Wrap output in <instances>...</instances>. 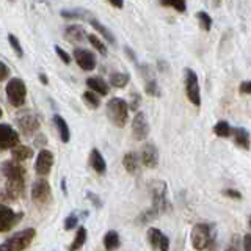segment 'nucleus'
<instances>
[{
    "mask_svg": "<svg viewBox=\"0 0 251 251\" xmlns=\"http://www.w3.org/2000/svg\"><path fill=\"white\" fill-rule=\"evenodd\" d=\"M239 90H240V93H243V94H251V82H250V80L242 82L240 86H239Z\"/></svg>",
    "mask_w": 251,
    "mask_h": 251,
    "instance_id": "obj_41",
    "label": "nucleus"
},
{
    "mask_svg": "<svg viewBox=\"0 0 251 251\" xmlns=\"http://www.w3.org/2000/svg\"><path fill=\"white\" fill-rule=\"evenodd\" d=\"M36 237V231L33 227H27L19 232L13 234L3 243H0V251H24L30 247V243Z\"/></svg>",
    "mask_w": 251,
    "mask_h": 251,
    "instance_id": "obj_4",
    "label": "nucleus"
},
{
    "mask_svg": "<svg viewBox=\"0 0 251 251\" xmlns=\"http://www.w3.org/2000/svg\"><path fill=\"white\" fill-rule=\"evenodd\" d=\"M86 196H88V198H91V200L94 201V204H96V207H100V206H102V201H100L94 193H90V192H88V193H86Z\"/></svg>",
    "mask_w": 251,
    "mask_h": 251,
    "instance_id": "obj_44",
    "label": "nucleus"
},
{
    "mask_svg": "<svg viewBox=\"0 0 251 251\" xmlns=\"http://www.w3.org/2000/svg\"><path fill=\"white\" fill-rule=\"evenodd\" d=\"M220 2H222V0H215V3H217V5H218Z\"/></svg>",
    "mask_w": 251,
    "mask_h": 251,
    "instance_id": "obj_48",
    "label": "nucleus"
},
{
    "mask_svg": "<svg viewBox=\"0 0 251 251\" xmlns=\"http://www.w3.org/2000/svg\"><path fill=\"white\" fill-rule=\"evenodd\" d=\"M192 245L195 250H214L217 248V231L214 225L196 223L192 227Z\"/></svg>",
    "mask_w": 251,
    "mask_h": 251,
    "instance_id": "obj_2",
    "label": "nucleus"
},
{
    "mask_svg": "<svg viewBox=\"0 0 251 251\" xmlns=\"http://www.w3.org/2000/svg\"><path fill=\"white\" fill-rule=\"evenodd\" d=\"M8 77H10V68L3 61H0V82H3Z\"/></svg>",
    "mask_w": 251,
    "mask_h": 251,
    "instance_id": "obj_39",
    "label": "nucleus"
},
{
    "mask_svg": "<svg viewBox=\"0 0 251 251\" xmlns=\"http://www.w3.org/2000/svg\"><path fill=\"white\" fill-rule=\"evenodd\" d=\"M138 159L146 168H157V165H159V149L154 143H146L141 148Z\"/></svg>",
    "mask_w": 251,
    "mask_h": 251,
    "instance_id": "obj_15",
    "label": "nucleus"
},
{
    "mask_svg": "<svg viewBox=\"0 0 251 251\" xmlns=\"http://www.w3.org/2000/svg\"><path fill=\"white\" fill-rule=\"evenodd\" d=\"M31 200L38 206H46L52 201V190L49 182L41 176V179H36L31 185Z\"/></svg>",
    "mask_w": 251,
    "mask_h": 251,
    "instance_id": "obj_9",
    "label": "nucleus"
},
{
    "mask_svg": "<svg viewBox=\"0 0 251 251\" xmlns=\"http://www.w3.org/2000/svg\"><path fill=\"white\" fill-rule=\"evenodd\" d=\"M105 112L108 120L115 124L116 127H124L127 124V118H129V104L121 98H113L107 102Z\"/></svg>",
    "mask_w": 251,
    "mask_h": 251,
    "instance_id": "obj_5",
    "label": "nucleus"
},
{
    "mask_svg": "<svg viewBox=\"0 0 251 251\" xmlns=\"http://www.w3.org/2000/svg\"><path fill=\"white\" fill-rule=\"evenodd\" d=\"M184 80H185V94L187 99L192 102L193 105H201V90L198 82V74L195 73L192 68L184 69Z\"/></svg>",
    "mask_w": 251,
    "mask_h": 251,
    "instance_id": "obj_7",
    "label": "nucleus"
},
{
    "mask_svg": "<svg viewBox=\"0 0 251 251\" xmlns=\"http://www.w3.org/2000/svg\"><path fill=\"white\" fill-rule=\"evenodd\" d=\"M214 132H215V135H218V137L227 138V137H231L232 127H231V124L227 123V121H218L214 126Z\"/></svg>",
    "mask_w": 251,
    "mask_h": 251,
    "instance_id": "obj_30",
    "label": "nucleus"
},
{
    "mask_svg": "<svg viewBox=\"0 0 251 251\" xmlns=\"http://www.w3.org/2000/svg\"><path fill=\"white\" fill-rule=\"evenodd\" d=\"M85 83L91 91L98 93L99 96H107L108 91H110L108 90V83L102 77H88Z\"/></svg>",
    "mask_w": 251,
    "mask_h": 251,
    "instance_id": "obj_18",
    "label": "nucleus"
},
{
    "mask_svg": "<svg viewBox=\"0 0 251 251\" xmlns=\"http://www.w3.org/2000/svg\"><path fill=\"white\" fill-rule=\"evenodd\" d=\"M53 49H55V53L58 55V58H60L63 63H65V65H69V63H71V57H69V53L63 50L60 46H55Z\"/></svg>",
    "mask_w": 251,
    "mask_h": 251,
    "instance_id": "obj_37",
    "label": "nucleus"
},
{
    "mask_svg": "<svg viewBox=\"0 0 251 251\" xmlns=\"http://www.w3.org/2000/svg\"><path fill=\"white\" fill-rule=\"evenodd\" d=\"M88 41H90V44L96 49L98 52H100L102 55H107V46L102 43V39L99 38V36H96V35H88Z\"/></svg>",
    "mask_w": 251,
    "mask_h": 251,
    "instance_id": "obj_32",
    "label": "nucleus"
},
{
    "mask_svg": "<svg viewBox=\"0 0 251 251\" xmlns=\"http://www.w3.org/2000/svg\"><path fill=\"white\" fill-rule=\"evenodd\" d=\"M149 187V193H151V200H152V206L151 210L154 217H159L163 212L170 210V200H168V185L163 180H152V182L148 184Z\"/></svg>",
    "mask_w": 251,
    "mask_h": 251,
    "instance_id": "obj_3",
    "label": "nucleus"
},
{
    "mask_svg": "<svg viewBox=\"0 0 251 251\" xmlns=\"http://www.w3.org/2000/svg\"><path fill=\"white\" fill-rule=\"evenodd\" d=\"M0 171L5 176V185L0 190V198L2 200H18L25 187V168L22 167L21 162L6 160L2 163Z\"/></svg>",
    "mask_w": 251,
    "mask_h": 251,
    "instance_id": "obj_1",
    "label": "nucleus"
},
{
    "mask_svg": "<svg viewBox=\"0 0 251 251\" xmlns=\"http://www.w3.org/2000/svg\"><path fill=\"white\" fill-rule=\"evenodd\" d=\"M47 145V138H46V135H43V133H39V135H36L35 137V146L36 148H44Z\"/></svg>",
    "mask_w": 251,
    "mask_h": 251,
    "instance_id": "obj_40",
    "label": "nucleus"
},
{
    "mask_svg": "<svg viewBox=\"0 0 251 251\" xmlns=\"http://www.w3.org/2000/svg\"><path fill=\"white\" fill-rule=\"evenodd\" d=\"M6 98L10 100V104L14 107H21L25 104L27 99V86L24 83L22 78L13 77L10 82L6 83Z\"/></svg>",
    "mask_w": 251,
    "mask_h": 251,
    "instance_id": "obj_6",
    "label": "nucleus"
},
{
    "mask_svg": "<svg viewBox=\"0 0 251 251\" xmlns=\"http://www.w3.org/2000/svg\"><path fill=\"white\" fill-rule=\"evenodd\" d=\"M129 80H130V75L124 73H113L110 75V85L115 86V88H124V86L129 83Z\"/></svg>",
    "mask_w": 251,
    "mask_h": 251,
    "instance_id": "obj_28",
    "label": "nucleus"
},
{
    "mask_svg": "<svg viewBox=\"0 0 251 251\" xmlns=\"http://www.w3.org/2000/svg\"><path fill=\"white\" fill-rule=\"evenodd\" d=\"M83 100H85V104H86V107L88 108H91V110H96V108H99L100 107V98H99V94L98 93H94V91H91V90H86L85 93H83Z\"/></svg>",
    "mask_w": 251,
    "mask_h": 251,
    "instance_id": "obj_27",
    "label": "nucleus"
},
{
    "mask_svg": "<svg viewBox=\"0 0 251 251\" xmlns=\"http://www.w3.org/2000/svg\"><path fill=\"white\" fill-rule=\"evenodd\" d=\"M53 167V154L49 151V149L41 148L39 152L36 155V162H35V171L38 176H47L50 173Z\"/></svg>",
    "mask_w": 251,
    "mask_h": 251,
    "instance_id": "obj_11",
    "label": "nucleus"
},
{
    "mask_svg": "<svg viewBox=\"0 0 251 251\" xmlns=\"http://www.w3.org/2000/svg\"><path fill=\"white\" fill-rule=\"evenodd\" d=\"M8 43H10L11 49L16 52V55H18L19 58H22V57H24V49H22V46H21V43H19L18 36H14L13 33H10V35H8Z\"/></svg>",
    "mask_w": 251,
    "mask_h": 251,
    "instance_id": "obj_35",
    "label": "nucleus"
},
{
    "mask_svg": "<svg viewBox=\"0 0 251 251\" xmlns=\"http://www.w3.org/2000/svg\"><path fill=\"white\" fill-rule=\"evenodd\" d=\"M0 118H2V107H0Z\"/></svg>",
    "mask_w": 251,
    "mask_h": 251,
    "instance_id": "obj_49",
    "label": "nucleus"
},
{
    "mask_svg": "<svg viewBox=\"0 0 251 251\" xmlns=\"http://www.w3.org/2000/svg\"><path fill=\"white\" fill-rule=\"evenodd\" d=\"M61 16L66 19H83V21H88L93 13L86 11V10H82V8H77V10H63L61 11Z\"/></svg>",
    "mask_w": 251,
    "mask_h": 251,
    "instance_id": "obj_24",
    "label": "nucleus"
},
{
    "mask_svg": "<svg viewBox=\"0 0 251 251\" xmlns=\"http://www.w3.org/2000/svg\"><path fill=\"white\" fill-rule=\"evenodd\" d=\"M123 165H124V170L130 173V175H135L138 167H140V159H138V154L135 152H126L123 157Z\"/></svg>",
    "mask_w": 251,
    "mask_h": 251,
    "instance_id": "obj_22",
    "label": "nucleus"
},
{
    "mask_svg": "<svg viewBox=\"0 0 251 251\" xmlns=\"http://www.w3.org/2000/svg\"><path fill=\"white\" fill-rule=\"evenodd\" d=\"M145 90L149 96H160V91H159V85H157V80L154 77L151 78H146V85H145Z\"/></svg>",
    "mask_w": 251,
    "mask_h": 251,
    "instance_id": "obj_34",
    "label": "nucleus"
},
{
    "mask_svg": "<svg viewBox=\"0 0 251 251\" xmlns=\"http://www.w3.org/2000/svg\"><path fill=\"white\" fill-rule=\"evenodd\" d=\"M110 5H113L115 8H123L124 6V0H108Z\"/></svg>",
    "mask_w": 251,
    "mask_h": 251,
    "instance_id": "obj_45",
    "label": "nucleus"
},
{
    "mask_svg": "<svg viewBox=\"0 0 251 251\" xmlns=\"http://www.w3.org/2000/svg\"><path fill=\"white\" fill-rule=\"evenodd\" d=\"M196 18H198V21H200V27L202 28V30H206V31H209L210 30V27H212V18L210 16L206 13V11H200V13H196Z\"/></svg>",
    "mask_w": 251,
    "mask_h": 251,
    "instance_id": "obj_33",
    "label": "nucleus"
},
{
    "mask_svg": "<svg viewBox=\"0 0 251 251\" xmlns=\"http://www.w3.org/2000/svg\"><path fill=\"white\" fill-rule=\"evenodd\" d=\"M77 225H78V215L77 214H71L66 217V220H65V229L66 231L74 229V227H77Z\"/></svg>",
    "mask_w": 251,
    "mask_h": 251,
    "instance_id": "obj_36",
    "label": "nucleus"
},
{
    "mask_svg": "<svg viewBox=\"0 0 251 251\" xmlns=\"http://www.w3.org/2000/svg\"><path fill=\"white\" fill-rule=\"evenodd\" d=\"M19 143V133L10 124H0V151L11 149Z\"/></svg>",
    "mask_w": 251,
    "mask_h": 251,
    "instance_id": "obj_13",
    "label": "nucleus"
},
{
    "mask_svg": "<svg viewBox=\"0 0 251 251\" xmlns=\"http://www.w3.org/2000/svg\"><path fill=\"white\" fill-rule=\"evenodd\" d=\"M86 240V227L83 226H78V229H77V234H75V237H74V242L71 243V247L69 250H80L83 247V243Z\"/></svg>",
    "mask_w": 251,
    "mask_h": 251,
    "instance_id": "obj_31",
    "label": "nucleus"
},
{
    "mask_svg": "<svg viewBox=\"0 0 251 251\" xmlns=\"http://www.w3.org/2000/svg\"><path fill=\"white\" fill-rule=\"evenodd\" d=\"M52 121H53L55 127H57V130H58L60 140L63 141V143H68V141L71 140V130H69V126H68L66 120L57 113V115H53Z\"/></svg>",
    "mask_w": 251,
    "mask_h": 251,
    "instance_id": "obj_19",
    "label": "nucleus"
},
{
    "mask_svg": "<svg viewBox=\"0 0 251 251\" xmlns=\"http://www.w3.org/2000/svg\"><path fill=\"white\" fill-rule=\"evenodd\" d=\"M121 245V240H120V234H118L116 231H108L105 232L104 235V247L105 250H116L120 248Z\"/></svg>",
    "mask_w": 251,
    "mask_h": 251,
    "instance_id": "obj_25",
    "label": "nucleus"
},
{
    "mask_svg": "<svg viewBox=\"0 0 251 251\" xmlns=\"http://www.w3.org/2000/svg\"><path fill=\"white\" fill-rule=\"evenodd\" d=\"M33 155V151H31V148L28 146H22V145H16L11 148V159L16 160V162H24L30 159V157Z\"/></svg>",
    "mask_w": 251,
    "mask_h": 251,
    "instance_id": "obj_23",
    "label": "nucleus"
},
{
    "mask_svg": "<svg viewBox=\"0 0 251 251\" xmlns=\"http://www.w3.org/2000/svg\"><path fill=\"white\" fill-rule=\"evenodd\" d=\"M16 123H18V127L25 137H31L35 132L39 130V126H41L38 115L35 112H31V110L21 112L18 118H16Z\"/></svg>",
    "mask_w": 251,
    "mask_h": 251,
    "instance_id": "obj_8",
    "label": "nucleus"
},
{
    "mask_svg": "<svg viewBox=\"0 0 251 251\" xmlns=\"http://www.w3.org/2000/svg\"><path fill=\"white\" fill-rule=\"evenodd\" d=\"M162 6H168L176 10L177 13H185L187 11V2L185 0H157Z\"/></svg>",
    "mask_w": 251,
    "mask_h": 251,
    "instance_id": "obj_29",
    "label": "nucleus"
},
{
    "mask_svg": "<svg viewBox=\"0 0 251 251\" xmlns=\"http://www.w3.org/2000/svg\"><path fill=\"white\" fill-rule=\"evenodd\" d=\"M74 60L83 71H93L96 68V55L88 49H83V47L74 50Z\"/></svg>",
    "mask_w": 251,
    "mask_h": 251,
    "instance_id": "obj_16",
    "label": "nucleus"
},
{
    "mask_svg": "<svg viewBox=\"0 0 251 251\" xmlns=\"http://www.w3.org/2000/svg\"><path fill=\"white\" fill-rule=\"evenodd\" d=\"M243 250L245 251L251 250V235L250 234H245V237H243Z\"/></svg>",
    "mask_w": 251,
    "mask_h": 251,
    "instance_id": "obj_42",
    "label": "nucleus"
},
{
    "mask_svg": "<svg viewBox=\"0 0 251 251\" xmlns=\"http://www.w3.org/2000/svg\"><path fill=\"white\" fill-rule=\"evenodd\" d=\"M65 35L69 41H83V38L86 36L85 30L80 25H69L65 30Z\"/></svg>",
    "mask_w": 251,
    "mask_h": 251,
    "instance_id": "obj_26",
    "label": "nucleus"
},
{
    "mask_svg": "<svg viewBox=\"0 0 251 251\" xmlns=\"http://www.w3.org/2000/svg\"><path fill=\"white\" fill-rule=\"evenodd\" d=\"M21 218L22 214H16L11 207L5 206V204H0V232L10 231L11 227H14L19 223Z\"/></svg>",
    "mask_w": 251,
    "mask_h": 251,
    "instance_id": "obj_12",
    "label": "nucleus"
},
{
    "mask_svg": "<svg viewBox=\"0 0 251 251\" xmlns=\"http://www.w3.org/2000/svg\"><path fill=\"white\" fill-rule=\"evenodd\" d=\"M61 188H63V192L66 193V180H65V179L61 180Z\"/></svg>",
    "mask_w": 251,
    "mask_h": 251,
    "instance_id": "obj_47",
    "label": "nucleus"
},
{
    "mask_svg": "<svg viewBox=\"0 0 251 251\" xmlns=\"http://www.w3.org/2000/svg\"><path fill=\"white\" fill-rule=\"evenodd\" d=\"M223 195L227 196V198H232V200H242V193L239 190H234V188H227V190H223Z\"/></svg>",
    "mask_w": 251,
    "mask_h": 251,
    "instance_id": "obj_38",
    "label": "nucleus"
},
{
    "mask_svg": "<svg viewBox=\"0 0 251 251\" xmlns=\"http://www.w3.org/2000/svg\"><path fill=\"white\" fill-rule=\"evenodd\" d=\"M39 80H41V83H43V85H49V80H47V75H46V74H43V73L39 74Z\"/></svg>",
    "mask_w": 251,
    "mask_h": 251,
    "instance_id": "obj_46",
    "label": "nucleus"
},
{
    "mask_svg": "<svg viewBox=\"0 0 251 251\" xmlns=\"http://www.w3.org/2000/svg\"><path fill=\"white\" fill-rule=\"evenodd\" d=\"M132 102H133V104H132V108L133 110H137V107H138V102H141V98H140V94H137V93H133L132 94Z\"/></svg>",
    "mask_w": 251,
    "mask_h": 251,
    "instance_id": "obj_43",
    "label": "nucleus"
},
{
    "mask_svg": "<svg viewBox=\"0 0 251 251\" xmlns=\"http://www.w3.org/2000/svg\"><path fill=\"white\" fill-rule=\"evenodd\" d=\"M86 22H90V25H91L93 28H96V30L99 31V33L102 35V38L107 39V41H108L110 44H115V43H116V41H115V36H113L112 31H110V30H108V28H107L102 22H99L96 18H94V16H91V18H90L88 21H86Z\"/></svg>",
    "mask_w": 251,
    "mask_h": 251,
    "instance_id": "obj_21",
    "label": "nucleus"
},
{
    "mask_svg": "<svg viewBox=\"0 0 251 251\" xmlns=\"http://www.w3.org/2000/svg\"><path fill=\"white\" fill-rule=\"evenodd\" d=\"M149 130H151V127H149L146 115L143 112H137L132 121V137L138 141H143L148 138Z\"/></svg>",
    "mask_w": 251,
    "mask_h": 251,
    "instance_id": "obj_10",
    "label": "nucleus"
},
{
    "mask_svg": "<svg viewBox=\"0 0 251 251\" xmlns=\"http://www.w3.org/2000/svg\"><path fill=\"white\" fill-rule=\"evenodd\" d=\"M90 165L91 168L98 173L99 176H104L107 173V162L104 159V155L100 154V151L98 148H93L90 152Z\"/></svg>",
    "mask_w": 251,
    "mask_h": 251,
    "instance_id": "obj_17",
    "label": "nucleus"
},
{
    "mask_svg": "<svg viewBox=\"0 0 251 251\" xmlns=\"http://www.w3.org/2000/svg\"><path fill=\"white\" fill-rule=\"evenodd\" d=\"M10 2H14V0H10Z\"/></svg>",
    "mask_w": 251,
    "mask_h": 251,
    "instance_id": "obj_50",
    "label": "nucleus"
},
{
    "mask_svg": "<svg viewBox=\"0 0 251 251\" xmlns=\"http://www.w3.org/2000/svg\"><path fill=\"white\" fill-rule=\"evenodd\" d=\"M146 240L152 250H160V251L170 250L168 237L160 229H157V227H149L148 232H146Z\"/></svg>",
    "mask_w": 251,
    "mask_h": 251,
    "instance_id": "obj_14",
    "label": "nucleus"
},
{
    "mask_svg": "<svg viewBox=\"0 0 251 251\" xmlns=\"http://www.w3.org/2000/svg\"><path fill=\"white\" fill-rule=\"evenodd\" d=\"M231 137L234 138L235 145L240 146L242 149H245V151H248V149H250V133H248V130L245 127H235V129H232Z\"/></svg>",
    "mask_w": 251,
    "mask_h": 251,
    "instance_id": "obj_20",
    "label": "nucleus"
}]
</instances>
